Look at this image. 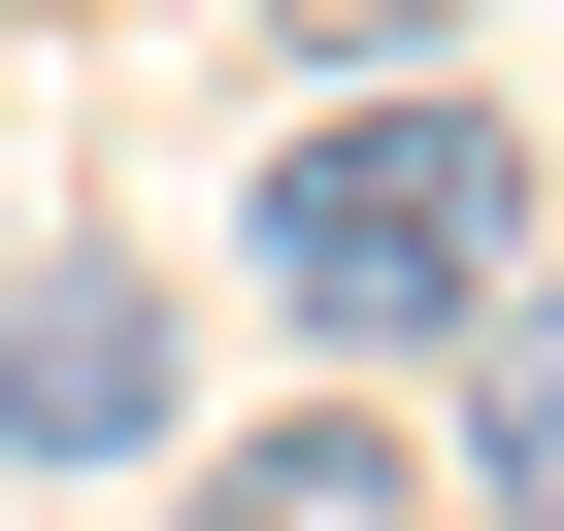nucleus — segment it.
Returning <instances> with one entry per match:
<instances>
[{
	"label": "nucleus",
	"instance_id": "obj_2",
	"mask_svg": "<svg viewBox=\"0 0 564 531\" xmlns=\"http://www.w3.org/2000/svg\"><path fill=\"white\" fill-rule=\"evenodd\" d=\"M0 465H166V266H0Z\"/></svg>",
	"mask_w": 564,
	"mask_h": 531
},
{
	"label": "nucleus",
	"instance_id": "obj_3",
	"mask_svg": "<svg viewBox=\"0 0 564 531\" xmlns=\"http://www.w3.org/2000/svg\"><path fill=\"white\" fill-rule=\"evenodd\" d=\"M166 531H432V498H399V432H366V399H265V432H232Z\"/></svg>",
	"mask_w": 564,
	"mask_h": 531
},
{
	"label": "nucleus",
	"instance_id": "obj_1",
	"mask_svg": "<svg viewBox=\"0 0 564 531\" xmlns=\"http://www.w3.org/2000/svg\"><path fill=\"white\" fill-rule=\"evenodd\" d=\"M531 266V133L498 100H333L265 133V333H465Z\"/></svg>",
	"mask_w": 564,
	"mask_h": 531
},
{
	"label": "nucleus",
	"instance_id": "obj_4",
	"mask_svg": "<svg viewBox=\"0 0 564 531\" xmlns=\"http://www.w3.org/2000/svg\"><path fill=\"white\" fill-rule=\"evenodd\" d=\"M465 498H498V531H564V300H531V333H465Z\"/></svg>",
	"mask_w": 564,
	"mask_h": 531
}]
</instances>
